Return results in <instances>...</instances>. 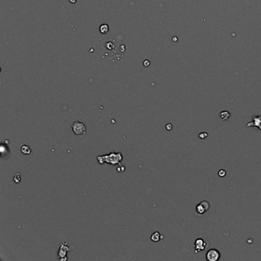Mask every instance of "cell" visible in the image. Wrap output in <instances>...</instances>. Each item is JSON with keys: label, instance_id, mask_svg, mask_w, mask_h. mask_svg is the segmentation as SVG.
Here are the masks:
<instances>
[{"label": "cell", "instance_id": "12", "mask_svg": "<svg viewBox=\"0 0 261 261\" xmlns=\"http://www.w3.org/2000/svg\"><path fill=\"white\" fill-rule=\"evenodd\" d=\"M13 180L15 183H19L21 182V174L18 173V172L15 173L13 177Z\"/></svg>", "mask_w": 261, "mask_h": 261}, {"label": "cell", "instance_id": "17", "mask_svg": "<svg viewBox=\"0 0 261 261\" xmlns=\"http://www.w3.org/2000/svg\"><path fill=\"white\" fill-rule=\"evenodd\" d=\"M70 2H71L74 3V2H76V0H70Z\"/></svg>", "mask_w": 261, "mask_h": 261}, {"label": "cell", "instance_id": "5", "mask_svg": "<svg viewBox=\"0 0 261 261\" xmlns=\"http://www.w3.org/2000/svg\"><path fill=\"white\" fill-rule=\"evenodd\" d=\"M247 127H257L261 130V115L253 117L251 122L247 124Z\"/></svg>", "mask_w": 261, "mask_h": 261}, {"label": "cell", "instance_id": "6", "mask_svg": "<svg viewBox=\"0 0 261 261\" xmlns=\"http://www.w3.org/2000/svg\"><path fill=\"white\" fill-rule=\"evenodd\" d=\"M71 249H69V248L67 247V242H66V243H64V242L61 243V248H60L59 253H58V255H59V260H61L63 257H66V254H67V253Z\"/></svg>", "mask_w": 261, "mask_h": 261}, {"label": "cell", "instance_id": "2", "mask_svg": "<svg viewBox=\"0 0 261 261\" xmlns=\"http://www.w3.org/2000/svg\"><path fill=\"white\" fill-rule=\"evenodd\" d=\"M72 129H73V132L76 135H78L80 138H83L86 134V131H87L84 123L79 121L75 122L72 124Z\"/></svg>", "mask_w": 261, "mask_h": 261}, {"label": "cell", "instance_id": "16", "mask_svg": "<svg viewBox=\"0 0 261 261\" xmlns=\"http://www.w3.org/2000/svg\"><path fill=\"white\" fill-rule=\"evenodd\" d=\"M166 129H167V130H171V129H172V125L171 124V123H169V124L166 125Z\"/></svg>", "mask_w": 261, "mask_h": 261}, {"label": "cell", "instance_id": "8", "mask_svg": "<svg viewBox=\"0 0 261 261\" xmlns=\"http://www.w3.org/2000/svg\"><path fill=\"white\" fill-rule=\"evenodd\" d=\"M150 239L153 242H159L161 239H163V235H161L158 231H156L151 235Z\"/></svg>", "mask_w": 261, "mask_h": 261}, {"label": "cell", "instance_id": "1", "mask_svg": "<svg viewBox=\"0 0 261 261\" xmlns=\"http://www.w3.org/2000/svg\"><path fill=\"white\" fill-rule=\"evenodd\" d=\"M122 159H123V155L120 152H117H117H111L110 154H107V155L97 156V161L99 162L100 164H103L104 163H106L108 164L114 166V165L120 164Z\"/></svg>", "mask_w": 261, "mask_h": 261}, {"label": "cell", "instance_id": "4", "mask_svg": "<svg viewBox=\"0 0 261 261\" xmlns=\"http://www.w3.org/2000/svg\"><path fill=\"white\" fill-rule=\"evenodd\" d=\"M208 242L205 241L202 238H198L196 239L195 241L194 244V252L195 253H199L203 251L205 248L208 247V244H207Z\"/></svg>", "mask_w": 261, "mask_h": 261}, {"label": "cell", "instance_id": "10", "mask_svg": "<svg viewBox=\"0 0 261 261\" xmlns=\"http://www.w3.org/2000/svg\"><path fill=\"white\" fill-rule=\"evenodd\" d=\"M21 153L24 154V155H30V154L32 153V149H31L30 147H29V146H27V145H23V146H21Z\"/></svg>", "mask_w": 261, "mask_h": 261}, {"label": "cell", "instance_id": "11", "mask_svg": "<svg viewBox=\"0 0 261 261\" xmlns=\"http://www.w3.org/2000/svg\"><path fill=\"white\" fill-rule=\"evenodd\" d=\"M100 31L102 34H106L107 33V32L109 31V27L106 24L102 25L100 28Z\"/></svg>", "mask_w": 261, "mask_h": 261}, {"label": "cell", "instance_id": "3", "mask_svg": "<svg viewBox=\"0 0 261 261\" xmlns=\"http://www.w3.org/2000/svg\"><path fill=\"white\" fill-rule=\"evenodd\" d=\"M221 258V254L215 248L208 250L206 254V259L208 261H218Z\"/></svg>", "mask_w": 261, "mask_h": 261}, {"label": "cell", "instance_id": "9", "mask_svg": "<svg viewBox=\"0 0 261 261\" xmlns=\"http://www.w3.org/2000/svg\"><path fill=\"white\" fill-rule=\"evenodd\" d=\"M219 116H220L221 119L223 120H225V121H226V120H228L230 119V117H231V113H229L228 111L225 110V111H221V112H220V113H219Z\"/></svg>", "mask_w": 261, "mask_h": 261}, {"label": "cell", "instance_id": "14", "mask_svg": "<svg viewBox=\"0 0 261 261\" xmlns=\"http://www.w3.org/2000/svg\"><path fill=\"white\" fill-rule=\"evenodd\" d=\"M208 136V132H201V133H199L198 135V137L201 139V140H205V139H206Z\"/></svg>", "mask_w": 261, "mask_h": 261}, {"label": "cell", "instance_id": "13", "mask_svg": "<svg viewBox=\"0 0 261 261\" xmlns=\"http://www.w3.org/2000/svg\"><path fill=\"white\" fill-rule=\"evenodd\" d=\"M201 204H202V205H203L204 207H205V208L206 209V211H208V210H209L210 208V204L209 202H207V201H202V202H201Z\"/></svg>", "mask_w": 261, "mask_h": 261}, {"label": "cell", "instance_id": "7", "mask_svg": "<svg viewBox=\"0 0 261 261\" xmlns=\"http://www.w3.org/2000/svg\"><path fill=\"white\" fill-rule=\"evenodd\" d=\"M206 211H207L206 209H205V207H204L202 204L199 203L198 205H197V206H196L195 208V214H197V215L198 216H201L202 215V214H205Z\"/></svg>", "mask_w": 261, "mask_h": 261}, {"label": "cell", "instance_id": "15", "mask_svg": "<svg viewBox=\"0 0 261 261\" xmlns=\"http://www.w3.org/2000/svg\"><path fill=\"white\" fill-rule=\"evenodd\" d=\"M226 174H227L226 171L224 170V169H221V170L218 172V175L221 178L225 177V176L226 175Z\"/></svg>", "mask_w": 261, "mask_h": 261}]
</instances>
